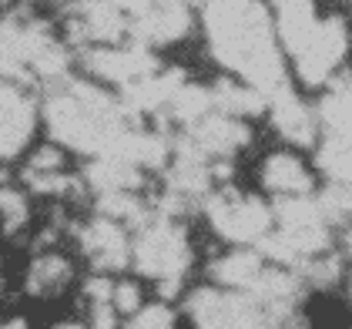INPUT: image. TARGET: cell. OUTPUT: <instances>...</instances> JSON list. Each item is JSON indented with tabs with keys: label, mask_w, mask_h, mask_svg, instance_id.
Returning <instances> with one entry per match:
<instances>
[{
	"label": "cell",
	"mask_w": 352,
	"mask_h": 329,
	"mask_svg": "<svg viewBox=\"0 0 352 329\" xmlns=\"http://www.w3.org/2000/svg\"><path fill=\"white\" fill-rule=\"evenodd\" d=\"M316 162H319V168L332 182L346 185V178H349V135L325 131V141H322V148H319V158Z\"/></svg>",
	"instance_id": "5bb4252c"
},
{
	"label": "cell",
	"mask_w": 352,
	"mask_h": 329,
	"mask_svg": "<svg viewBox=\"0 0 352 329\" xmlns=\"http://www.w3.org/2000/svg\"><path fill=\"white\" fill-rule=\"evenodd\" d=\"M111 289H114V282L104 279V275H94V279H87V286H84V293L91 296V302H111Z\"/></svg>",
	"instance_id": "44dd1931"
},
{
	"label": "cell",
	"mask_w": 352,
	"mask_h": 329,
	"mask_svg": "<svg viewBox=\"0 0 352 329\" xmlns=\"http://www.w3.org/2000/svg\"><path fill=\"white\" fill-rule=\"evenodd\" d=\"M208 219L228 242H258L272 229V209H265L258 198H242L225 189L208 198Z\"/></svg>",
	"instance_id": "7a4b0ae2"
},
{
	"label": "cell",
	"mask_w": 352,
	"mask_h": 329,
	"mask_svg": "<svg viewBox=\"0 0 352 329\" xmlns=\"http://www.w3.org/2000/svg\"><path fill=\"white\" fill-rule=\"evenodd\" d=\"M0 329H24V323H21V319H14V323H7V326H0Z\"/></svg>",
	"instance_id": "7402d4cb"
},
{
	"label": "cell",
	"mask_w": 352,
	"mask_h": 329,
	"mask_svg": "<svg viewBox=\"0 0 352 329\" xmlns=\"http://www.w3.org/2000/svg\"><path fill=\"white\" fill-rule=\"evenodd\" d=\"M84 252L98 269H124L131 262V242L114 219H94L84 229Z\"/></svg>",
	"instance_id": "8992f818"
},
{
	"label": "cell",
	"mask_w": 352,
	"mask_h": 329,
	"mask_svg": "<svg viewBox=\"0 0 352 329\" xmlns=\"http://www.w3.org/2000/svg\"><path fill=\"white\" fill-rule=\"evenodd\" d=\"M269 101H272L275 128L289 138V141H296V145H312V141H316V128H319V125H316V114L305 108L289 87L275 91Z\"/></svg>",
	"instance_id": "52a82bcc"
},
{
	"label": "cell",
	"mask_w": 352,
	"mask_h": 329,
	"mask_svg": "<svg viewBox=\"0 0 352 329\" xmlns=\"http://www.w3.org/2000/svg\"><path fill=\"white\" fill-rule=\"evenodd\" d=\"M0 212L7 222V232H17L28 222V202L17 189H0Z\"/></svg>",
	"instance_id": "ac0fdd59"
},
{
	"label": "cell",
	"mask_w": 352,
	"mask_h": 329,
	"mask_svg": "<svg viewBox=\"0 0 352 329\" xmlns=\"http://www.w3.org/2000/svg\"><path fill=\"white\" fill-rule=\"evenodd\" d=\"M111 309L131 316L135 309H141V289H138L135 282H121V286H114V289H111Z\"/></svg>",
	"instance_id": "d6986e66"
},
{
	"label": "cell",
	"mask_w": 352,
	"mask_h": 329,
	"mask_svg": "<svg viewBox=\"0 0 352 329\" xmlns=\"http://www.w3.org/2000/svg\"><path fill=\"white\" fill-rule=\"evenodd\" d=\"M265 269V259L258 255V252H232V255H225V259H218L215 266H212V273L221 286H232V289H248L258 273Z\"/></svg>",
	"instance_id": "9c48e42d"
},
{
	"label": "cell",
	"mask_w": 352,
	"mask_h": 329,
	"mask_svg": "<svg viewBox=\"0 0 352 329\" xmlns=\"http://www.w3.org/2000/svg\"><path fill=\"white\" fill-rule=\"evenodd\" d=\"M188 312L201 329H269V316L252 296H221L198 289L188 299Z\"/></svg>",
	"instance_id": "3957f363"
},
{
	"label": "cell",
	"mask_w": 352,
	"mask_h": 329,
	"mask_svg": "<svg viewBox=\"0 0 352 329\" xmlns=\"http://www.w3.org/2000/svg\"><path fill=\"white\" fill-rule=\"evenodd\" d=\"M71 279V262L60 259V255H41L28 275V289L30 293H54L57 286H64Z\"/></svg>",
	"instance_id": "9a60e30c"
},
{
	"label": "cell",
	"mask_w": 352,
	"mask_h": 329,
	"mask_svg": "<svg viewBox=\"0 0 352 329\" xmlns=\"http://www.w3.org/2000/svg\"><path fill=\"white\" fill-rule=\"evenodd\" d=\"M131 259L144 275L182 279L191 262L188 246H185V232L178 225H171L164 215L151 219L148 225H141V235H138L135 248H131Z\"/></svg>",
	"instance_id": "6da1fadb"
},
{
	"label": "cell",
	"mask_w": 352,
	"mask_h": 329,
	"mask_svg": "<svg viewBox=\"0 0 352 329\" xmlns=\"http://www.w3.org/2000/svg\"><path fill=\"white\" fill-rule=\"evenodd\" d=\"M212 91L205 87H195V84H182L171 98H168V111L175 121H185V125H195L201 121L205 114H212Z\"/></svg>",
	"instance_id": "7c38bea8"
},
{
	"label": "cell",
	"mask_w": 352,
	"mask_h": 329,
	"mask_svg": "<svg viewBox=\"0 0 352 329\" xmlns=\"http://www.w3.org/2000/svg\"><path fill=\"white\" fill-rule=\"evenodd\" d=\"M84 67L104 81H118V84H128L135 78H144V74H155L158 61L148 54L144 47H91L84 51Z\"/></svg>",
	"instance_id": "277c9868"
},
{
	"label": "cell",
	"mask_w": 352,
	"mask_h": 329,
	"mask_svg": "<svg viewBox=\"0 0 352 329\" xmlns=\"http://www.w3.org/2000/svg\"><path fill=\"white\" fill-rule=\"evenodd\" d=\"M262 182H265V189H272V192H278V195L312 192V175H309V168L298 162L296 155H272V158H265Z\"/></svg>",
	"instance_id": "ba28073f"
},
{
	"label": "cell",
	"mask_w": 352,
	"mask_h": 329,
	"mask_svg": "<svg viewBox=\"0 0 352 329\" xmlns=\"http://www.w3.org/2000/svg\"><path fill=\"white\" fill-rule=\"evenodd\" d=\"M128 329H175V312L158 302V306H141L131 312V323Z\"/></svg>",
	"instance_id": "2e32d148"
},
{
	"label": "cell",
	"mask_w": 352,
	"mask_h": 329,
	"mask_svg": "<svg viewBox=\"0 0 352 329\" xmlns=\"http://www.w3.org/2000/svg\"><path fill=\"white\" fill-rule=\"evenodd\" d=\"M60 164H64V151L54 148V145H44V148H37L30 155L28 171H60Z\"/></svg>",
	"instance_id": "ffe728a7"
},
{
	"label": "cell",
	"mask_w": 352,
	"mask_h": 329,
	"mask_svg": "<svg viewBox=\"0 0 352 329\" xmlns=\"http://www.w3.org/2000/svg\"><path fill=\"white\" fill-rule=\"evenodd\" d=\"M316 125H322L325 131L349 135V81H346V74L336 78V87L329 91V98L322 101V108L316 114Z\"/></svg>",
	"instance_id": "4fadbf2b"
},
{
	"label": "cell",
	"mask_w": 352,
	"mask_h": 329,
	"mask_svg": "<svg viewBox=\"0 0 352 329\" xmlns=\"http://www.w3.org/2000/svg\"><path fill=\"white\" fill-rule=\"evenodd\" d=\"M87 182L98 189V192H118V189H135L141 182V171L135 164L121 162V158H101L87 168Z\"/></svg>",
	"instance_id": "8fae6325"
},
{
	"label": "cell",
	"mask_w": 352,
	"mask_h": 329,
	"mask_svg": "<svg viewBox=\"0 0 352 329\" xmlns=\"http://www.w3.org/2000/svg\"><path fill=\"white\" fill-rule=\"evenodd\" d=\"M188 138L205 158H225L235 148L248 145V128L239 118H228V114H205L201 121L191 125Z\"/></svg>",
	"instance_id": "5b68a950"
},
{
	"label": "cell",
	"mask_w": 352,
	"mask_h": 329,
	"mask_svg": "<svg viewBox=\"0 0 352 329\" xmlns=\"http://www.w3.org/2000/svg\"><path fill=\"white\" fill-rule=\"evenodd\" d=\"M28 185L41 195H67V192H74V189H81L78 182L64 178L60 171H28Z\"/></svg>",
	"instance_id": "e0dca14e"
},
{
	"label": "cell",
	"mask_w": 352,
	"mask_h": 329,
	"mask_svg": "<svg viewBox=\"0 0 352 329\" xmlns=\"http://www.w3.org/2000/svg\"><path fill=\"white\" fill-rule=\"evenodd\" d=\"M54 329H81L78 323H60V326H54Z\"/></svg>",
	"instance_id": "603a6c76"
},
{
	"label": "cell",
	"mask_w": 352,
	"mask_h": 329,
	"mask_svg": "<svg viewBox=\"0 0 352 329\" xmlns=\"http://www.w3.org/2000/svg\"><path fill=\"white\" fill-rule=\"evenodd\" d=\"M212 105L221 108V114L228 118H239V114H258L265 108V94L255 91V87H245L235 81H218L212 91Z\"/></svg>",
	"instance_id": "30bf717a"
}]
</instances>
